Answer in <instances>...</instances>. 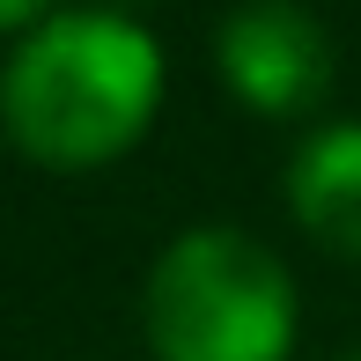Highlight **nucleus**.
<instances>
[{"instance_id": "423d86ee", "label": "nucleus", "mask_w": 361, "mask_h": 361, "mask_svg": "<svg viewBox=\"0 0 361 361\" xmlns=\"http://www.w3.org/2000/svg\"><path fill=\"white\" fill-rule=\"evenodd\" d=\"M339 361H361V347H354V354H339Z\"/></svg>"}, {"instance_id": "f257e3e1", "label": "nucleus", "mask_w": 361, "mask_h": 361, "mask_svg": "<svg viewBox=\"0 0 361 361\" xmlns=\"http://www.w3.org/2000/svg\"><path fill=\"white\" fill-rule=\"evenodd\" d=\"M162 104V52L111 8L44 15L0 67V126L44 170H96L126 155Z\"/></svg>"}, {"instance_id": "20e7f679", "label": "nucleus", "mask_w": 361, "mask_h": 361, "mask_svg": "<svg viewBox=\"0 0 361 361\" xmlns=\"http://www.w3.org/2000/svg\"><path fill=\"white\" fill-rule=\"evenodd\" d=\"M288 207L324 251L361 258V126H324L288 162Z\"/></svg>"}, {"instance_id": "f03ea898", "label": "nucleus", "mask_w": 361, "mask_h": 361, "mask_svg": "<svg viewBox=\"0 0 361 361\" xmlns=\"http://www.w3.org/2000/svg\"><path fill=\"white\" fill-rule=\"evenodd\" d=\"M155 361H288L295 281L243 228H185L147 273Z\"/></svg>"}, {"instance_id": "7ed1b4c3", "label": "nucleus", "mask_w": 361, "mask_h": 361, "mask_svg": "<svg viewBox=\"0 0 361 361\" xmlns=\"http://www.w3.org/2000/svg\"><path fill=\"white\" fill-rule=\"evenodd\" d=\"M221 81L258 118H302L332 96V37L295 0H251L214 30Z\"/></svg>"}, {"instance_id": "39448f33", "label": "nucleus", "mask_w": 361, "mask_h": 361, "mask_svg": "<svg viewBox=\"0 0 361 361\" xmlns=\"http://www.w3.org/2000/svg\"><path fill=\"white\" fill-rule=\"evenodd\" d=\"M52 0H0V30H37Z\"/></svg>"}]
</instances>
